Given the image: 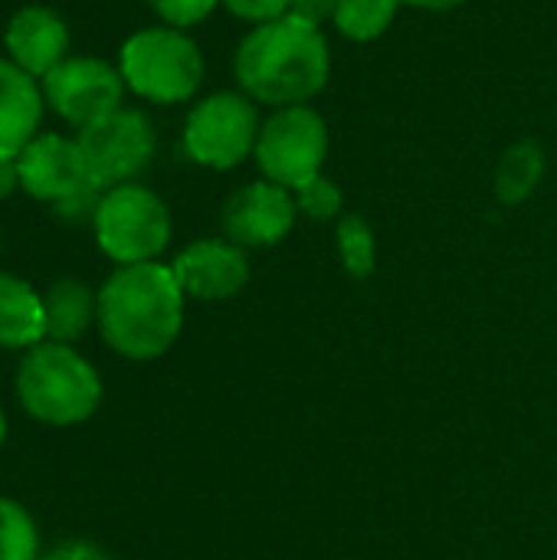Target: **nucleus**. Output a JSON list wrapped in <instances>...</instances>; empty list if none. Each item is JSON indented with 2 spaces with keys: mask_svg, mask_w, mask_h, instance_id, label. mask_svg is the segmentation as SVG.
Masks as SVG:
<instances>
[{
  "mask_svg": "<svg viewBox=\"0 0 557 560\" xmlns=\"http://www.w3.org/2000/svg\"><path fill=\"white\" fill-rule=\"evenodd\" d=\"M16 164H20V187L36 200L56 203V210L79 200H98V187L85 171L76 138L69 141L62 135H36L20 151Z\"/></svg>",
  "mask_w": 557,
  "mask_h": 560,
  "instance_id": "nucleus-10",
  "label": "nucleus"
},
{
  "mask_svg": "<svg viewBox=\"0 0 557 560\" xmlns=\"http://www.w3.org/2000/svg\"><path fill=\"white\" fill-rule=\"evenodd\" d=\"M220 0H148V7L167 23V26H177V30H187L200 20H207L213 13Z\"/></svg>",
  "mask_w": 557,
  "mask_h": 560,
  "instance_id": "nucleus-22",
  "label": "nucleus"
},
{
  "mask_svg": "<svg viewBox=\"0 0 557 560\" xmlns=\"http://www.w3.org/2000/svg\"><path fill=\"white\" fill-rule=\"evenodd\" d=\"M233 16L240 20H250V23H269V20H279L289 13V3L292 0H220Z\"/></svg>",
  "mask_w": 557,
  "mask_h": 560,
  "instance_id": "nucleus-23",
  "label": "nucleus"
},
{
  "mask_svg": "<svg viewBox=\"0 0 557 560\" xmlns=\"http://www.w3.org/2000/svg\"><path fill=\"white\" fill-rule=\"evenodd\" d=\"M43 118V92L13 59H0V154L20 158L36 138Z\"/></svg>",
  "mask_w": 557,
  "mask_h": 560,
  "instance_id": "nucleus-14",
  "label": "nucleus"
},
{
  "mask_svg": "<svg viewBox=\"0 0 557 560\" xmlns=\"http://www.w3.org/2000/svg\"><path fill=\"white\" fill-rule=\"evenodd\" d=\"M121 95H125L121 72L92 56L62 59L49 75H43V98L53 105L59 118H66L76 128H85L118 112Z\"/></svg>",
  "mask_w": 557,
  "mask_h": 560,
  "instance_id": "nucleus-9",
  "label": "nucleus"
},
{
  "mask_svg": "<svg viewBox=\"0 0 557 560\" xmlns=\"http://www.w3.org/2000/svg\"><path fill=\"white\" fill-rule=\"evenodd\" d=\"M43 308H46V335L59 345H72L76 338L85 335L92 315H98V295H92V289L79 279H59L46 292Z\"/></svg>",
  "mask_w": 557,
  "mask_h": 560,
  "instance_id": "nucleus-16",
  "label": "nucleus"
},
{
  "mask_svg": "<svg viewBox=\"0 0 557 560\" xmlns=\"http://www.w3.org/2000/svg\"><path fill=\"white\" fill-rule=\"evenodd\" d=\"M98 331L128 361L161 358L184 325V289L171 266H118L98 289Z\"/></svg>",
  "mask_w": 557,
  "mask_h": 560,
  "instance_id": "nucleus-2",
  "label": "nucleus"
},
{
  "mask_svg": "<svg viewBox=\"0 0 557 560\" xmlns=\"http://www.w3.org/2000/svg\"><path fill=\"white\" fill-rule=\"evenodd\" d=\"M16 397L33 420L72 427L98 410L102 381L95 368L69 345L39 341L16 368Z\"/></svg>",
  "mask_w": 557,
  "mask_h": 560,
  "instance_id": "nucleus-3",
  "label": "nucleus"
},
{
  "mask_svg": "<svg viewBox=\"0 0 557 560\" xmlns=\"http://www.w3.org/2000/svg\"><path fill=\"white\" fill-rule=\"evenodd\" d=\"M545 177V148L538 141L512 144L496 167V197L506 207L525 203Z\"/></svg>",
  "mask_w": 557,
  "mask_h": 560,
  "instance_id": "nucleus-17",
  "label": "nucleus"
},
{
  "mask_svg": "<svg viewBox=\"0 0 557 560\" xmlns=\"http://www.w3.org/2000/svg\"><path fill=\"white\" fill-rule=\"evenodd\" d=\"M46 338V308L33 285L0 272V348H33Z\"/></svg>",
  "mask_w": 557,
  "mask_h": 560,
  "instance_id": "nucleus-15",
  "label": "nucleus"
},
{
  "mask_svg": "<svg viewBox=\"0 0 557 560\" xmlns=\"http://www.w3.org/2000/svg\"><path fill=\"white\" fill-rule=\"evenodd\" d=\"M16 187H20V164H16V158L0 154V200L10 197Z\"/></svg>",
  "mask_w": 557,
  "mask_h": 560,
  "instance_id": "nucleus-26",
  "label": "nucleus"
},
{
  "mask_svg": "<svg viewBox=\"0 0 557 560\" xmlns=\"http://www.w3.org/2000/svg\"><path fill=\"white\" fill-rule=\"evenodd\" d=\"M299 217L292 190L272 184V180H253L240 187L227 207H223V233L236 246H276L292 233V223Z\"/></svg>",
  "mask_w": 557,
  "mask_h": 560,
  "instance_id": "nucleus-11",
  "label": "nucleus"
},
{
  "mask_svg": "<svg viewBox=\"0 0 557 560\" xmlns=\"http://www.w3.org/2000/svg\"><path fill=\"white\" fill-rule=\"evenodd\" d=\"M85 171L98 190L131 184L154 158V128L135 108H118L76 135Z\"/></svg>",
  "mask_w": 557,
  "mask_h": 560,
  "instance_id": "nucleus-8",
  "label": "nucleus"
},
{
  "mask_svg": "<svg viewBox=\"0 0 557 560\" xmlns=\"http://www.w3.org/2000/svg\"><path fill=\"white\" fill-rule=\"evenodd\" d=\"M341 0H292L289 3V13L299 16V20H309L315 26H322L325 20H335V10H338Z\"/></svg>",
  "mask_w": 557,
  "mask_h": 560,
  "instance_id": "nucleus-24",
  "label": "nucleus"
},
{
  "mask_svg": "<svg viewBox=\"0 0 557 560\" xmlns=\"http://www.w3.org/2000/svg\"><path fill=\"white\" fill-rule=\"evenodd\" d=\"M401 0H341L335 10V30L355 43H371L387 33Z\"/></svg>",
  "mask_w": 557,
  "mask_h": 560,
  "instance_id": "nucleus-18",
  "label": "nucleus"
},
{
  "mask_svg": "<svg viewBox=\"0 0 557 560\" xmlns=\"http://www.w3.org/2000/svg\"><path fill=\"white\" fill-rule=\"evenodd\" d=\"M0 560H39V535L30 512L0 495Z\"/></svg>",
  "mask_w": 557,
  "mask_h": 560,
  "instance_id": "nucleus-20",
  "label": "nucleus"
},
{
  "mask_svg": "<svg viewBox=\"0 0 557 560\" xmlns=\"http://www.w3.org/2000/svg\"><path fill=\"white\" fill-rule=\"evenodd\" d=\"M3 436H7V417H3V410H0V446H3Z\"/></svg>",
  "mask_w": 557,
  "mask_h": 560,
  "instance_id": "nucleus-28",
  "label": "nucleus"
},
{
  "mask_svg": "<svg viewBox=\"0 0 557 560\" xmlns=\"http://www.w3.org/2000/svg\"><path fill=\"white\" fill-rule=\"evenodd\" d=\"M328 154V128L325 118L312 105L276 108L256 138V164L266 180L295 190L305 180L322 174Z\"/></svg>",
  "mask_w": 557,
  "mask_h": 560,
  "instance_id": "nucleus-6",
  "label": "nucleus"
},
{
  "mask_svg": "<svg viewBox=\"0 0 557 560\" xmlns=\"http://www.w3.org/2000/svg\"><path fill=\"white\" fill-rule=\"evenodd\" d=\"M401 3L420 7V10H453V7H460V3H466V0H401Z\"/></svg>",
  "mask_w": 557,
  "mask_h": 560,
  "instance_id": "nucleus-27",
  "label": "nucleus"
},
{
  "mask_svg": "<svg viewBox=\"0 0 557 560\" xmlns=\"http://www.w3.org/2000/svg\"><path fill=\"white\" fill-rule=\"evenodd\" d=\"M233 72L243 95L259 105H309L328 85V39L322 26L286 13L279 20L253 26L240 39Z\"/></svg>",
  "mask_w": 557,
  "mask_h": 560,
  "instance_id": "nucleus-1",
  "label": "nucleus"
},
{
  "mask_svg": "<svg viewBox=\"0 0 557 560\" xmlns=\"http://www.w3.org/2000/svg\"><path fill=\"white\" fill-rule=\"evenodd\" d=\"M335 243H338V259H341L348 276L368 279L374 272V266H378V243H374V230L368 226L364 217L341 213L338 226H335Z\"/></svg>",
  "mask_w": 557,
  "mask_h": 560,
  "instance_id": "nucleus-19",
  "label": "nucleus"
},
{
  "mask_svg": "<svg viewBox=\"0 0 557 560\" xmlns=\"http://www.w3.org/2000/svg\"><path fill=\"white\" fill-rule=\"evenodd\" d=\"M7 52L33 79L49 75L69 49V26L49 7H23L7 23Z\"/></svg>",
  "mask_w": 557,
  "mask_h": 560,
  "instance_id": "nucleus-13",
  "label": "nucleus"
},
{
  "mask_svg": "<svg viewBox=\"0 0 557 560\" xmlns=\"http://www.w3.org/2000/svg\"><path fill=\"white\" fill-rule=\"evenodd\" d=\"M92 226L102 253L118 266L154 262L171 243V213L164 200L141 184L105 190L95 207Z\"/></svg>",
  "mask_w": 557,
  "mask_h": 560,
  "instance_id": "nucleus-5",
  "label": "nucleus"
},
{
  "mask_svg": "<svg viewBox=\"0 0 557 560\" xmlns=\"http://www.w3.org/2000/svg\"><path fill=\"white\" fill-rule=\"evenodd\" d=\"M43 560H112L102 548L89 545V541H66V545H56Z\"/></svg>",
  "mask_w": 557,
  "mask_h": 560,
  "instance_id": "nucleus-25",
  "label": "nucleus"
},
{
  "mask_svg": "<svg viewBox=\"0 0 557 560\" xmlns=\"http://www.w3.org/2000/svg\"><path fill=\"white\" fill-rule=\"evenodd\" d=\"M118 72L125 85L158 105L194 98L204 82V56L177 26H148L125 39Z\"/></svg>",
  "mask_w": 557,
  "mask_h": 560,
  "instance_id": "nucleus-4",
  "label": "nucleus"
},
{
  "mask_svg": "<svg viewBox=\"0 0 557 560\" xmlns=\"http://www.w3.org/2000/svg\"><path fill=\"white\" fill-rule=\"evenodd\" d=\"M259 128L263 121L250 95L213 92L190 108L184 125V151L204 167L230 171L256 151Z\"/></svg>",
  "mask_w": 557,
  "mask_h": 560,
  "instance_id": "nucleus-7",
  "label": "nucleus"
},
{
  "mask_svg": "<svg viewBox=\"0 0 557 560\" xmlns=\"http://www.w3.org/2000/svg\"><path fill=\"white\" fill-rule=\"evenodd\" d=\"M292 197H295L299 213H305V217H312V220H335V217H341V210H345V194H341V187H338L335 180H328L325 174H318V177L305 180L302 187H295Z\"/></svg>",
  "mask_w": 557,
  "mask_h": 560,
  "instance_id": "nucleus-21",
  "label": "nucleus"
},
{
  "mask_svg": "<svg viewBox=\"0 0 557 560\" xmlns=\"http://www.w3.org/2000/svg\"><path fill=\"white\" fill-rule=\"evenodd\" d=\"M174 279L184 295L200 302L233 299L250 282V259L230 240H197L174 259Z\"/></svg>",
  "mask_w": 557,
  "mask_h": 560,
  "instance_id": "nucleus-12",
  "label": "nucleus"
}]
</instances>
